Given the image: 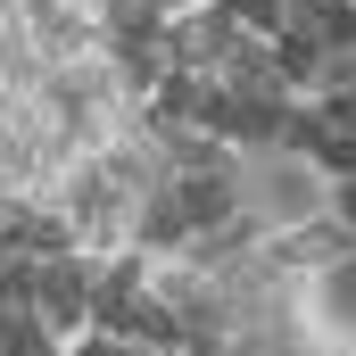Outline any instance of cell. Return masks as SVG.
Instances as JSON below:
<instances>
[{
  "label": "cell",
  "mask_w": 356,
  "mask_h": 356,
  "mask_svg": "<svg viewBox=\"0 0 356 356\" xmlns=\"http://www.w3.org/2000/svg\"><path fill=\"white\" fill-rule=\"evenodd\" d=\"M8 8H17V0H0V17H8Z\"/></svg>",
  "instance_id": "obj_6"
},
{
  "label": "cell",
  "mask_w": 356,
  "mask_h": 356,
  "mask_svg": "<svg viewBox=\"0 0 356 356\" xmlns=\"http://www.w3.org/2000/svg\"><path fill=\"white\" fill-rule=\"evenodd\" d=\"M17 17H25V33H33V50H42L50 67L99 50V33H108L99 0H17Z\"/></svg>",
  "instance_id": "obj_3"
},
{
  "label": "cell",
  "mask_w": 356,
  "mask_h": 356,
  "mask_svg": "<svg viewBox=\"0 0 356 356\" xmlns=\"http://www.w3.org/2000/svg\"><path fill=\"white\" fill-rule=\"evenodd\" d=\"M99 266H108V257H91V249H58V257H42V273H33V315H42V323H50L58 340L91 332Z\"/></svg>",
  "instance_id": "obj_1"
},
{
  "label": "cell",
  "mask_w": 356,
  "mask_h": 356,
  "mask_svg": "<svg viewBox=\"0 0 356 356\" xmlns=\"http://www.w3.org/2000/svg\"><path fill=\"white\" fill-rule=\"evenodd\" d=\"M67 356H141V348H133L124 332H108V323H91V332H75V340H67Z\"/></svg>",
  "instance_id": "obj_5"
},
{
  "label": "cell",
  "mask_w": 356,
  "mask_h": 356,
  "mask_svg": "<svg viewBox=\"0 0 356 356\" xmlns=\"http://www.w3.org/2000/svg\"><path fill=\"white\" fill-rule=\"evenodd\" d=\"M249 25L224 8V0H191L182 17H166V67H191V75H224V58H232V42H241Z\"/></svg>",
  "instance_id": "obj_2"
},
{
  "label": "cell",
  "mask_w": 356,
  "mask_h": 356,
  "mask_svg": "<svg viewBox=\"0 0 356 356\" xmlns=\"http://www.w3.org/2000/svg\"><path fill=\"white\" fill-rule=\"evenodd\" d=\"M0 356H67V340H58L25 298H0Z\"/></svg>",
  "instance_id": "obj_4"
}]
</instances>
